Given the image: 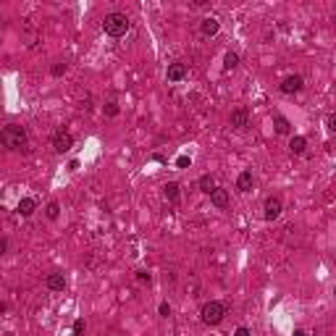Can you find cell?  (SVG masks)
<instances>
[{
  "instance_id": "cell-1",
  "label": "cell",
  "mask_w": 336,
  "mask_h": 336,
  "mask_svg": "<svg viewBox=\"0 0 336 336\" xmlns=\"http://www.w3.org/2000/svg\"><path fill=\"white\" fill-rule=\"evenodd\" d=\"M3 145H6L8 150H13V152L27 150V145H29L27 129H24V126H18V124H8V126H3Z\"/></svg>"
},
{
  "instance_id": "cell-2",
  "label": "cell",
  "mask_w": 336,
  "mask_h": 336,
  "mask_svg": "<svg viewBox=\"0 0 336 336\" xmlns=\"http://www.w3.org/2000/svg\"><path fill=\"white\" fill-rule=\"evenodd\" d=\"M226 312H229V305H226V302L210 300V302L203 305V310H200V321H203L205 326H218V323H223Z\"/></svg>"
},
{
  "instance_id": "cell-3",
  "label": "cell",
  "mask_w": 336,
  "mask_h": 336,
  "mask_svg": "<svg viewBox=\"0 0 336 336\" xmlns=\"http://www.w3.org/2000/svg\"><path fill=\"white\" fill-rule=\"evenodd\" d=\"M103 29H105L108 37H124V34L131 29V21H129L126 13L113 11V13H108V16L103 18Z\"/></svg>"
},
{
  "instance_id": "cell-4",
  "label": "cell",
  "mask_w": 336,
  "mask_h": 336,
  "mask_svg": "<svg viewBox=\"0 0 336 336\" xmlns=\"http://www.w3.org/2000/svg\"><path fill=\"white\" fill-rule=\"evenodd\" d=\"M74 147V137H71V131L69 129H55L53 131V150L55 152H69Z\"/></svg>"
},
{
  "instance_id": "cell-5",
  "label": "cell",
  "mask_w": 336,
  "mask_h": 336,
  "mask_svg": "<svg viewBox=\"0 0 336 336\" xmlns=\"http://www.w3.org/2000/svg\"><path fill=\"white\" fill-rule=\"evenodd\" d=\"M284 210V203H281V197L279 194H271V197H265V203H263V218L265 221H276Z\"/></svg>"
},
{
  "instance_id": "cell-6",
  "label": "cell",
  "mask_w": 336,
  "mask_h": 336,
  "mask_svg": "<svg viewBox=\"0 0 336 336\" xmlns=\"http://www.w3.org/2000/svg\"><path fill=\"white\" fill-rule=\"evenodd\" d=\"M302 87H305V79L300 76V74H289V76H284V82L279 84V89L284 95H297V92H302Z\"/></svg>"
},
{
  "instance_id": "cell-7",
  "label": "cell",
  "mask_w": 336,
  "mask_h": 336,
  "mask_svg": "<svg viewBox=\"0 0 336 336\" xmlns=\"http://www.w3.org/2000/svg\"><path fill=\"white\" fill-rule=\"evenodd\" d=\"M229 124L234 129H247L250 126V110L247 108H234L231 116H229Z\"/></svg>"
},
{
  "instance_id": "cell-8",
  "label": "cell",
  "mask_w": 336,
  "mask_h": 336,
  "mask_svg": "<svg viewBox=\"0 0 336 336\" xmlns=\"http://www.w3.org/2000/svg\"><path fill=\"white\" fill-rule=\"evenodd\" d=\"M200 32H203V37H215L221 32V21L215 16H205L200 18Z\"/></svg>"
},
{
  "instance_id": "cell-9",
  "label": "cell",
  "mask_w": 336,
  "mask_h": 336,
  "mask_svg": "<svg viewBox=\"0 0 336 336\" xmlns=\"http://www.w3.org/2000/svg\"><path fill=\"white\" fill-rule=\"evenodd\" d=\"M34 210H37V200H34V197H21V200H18L16 213H18L21 218H32Z\"/></svg>"
},
{
  "instance_id": "cell-10",
  "label": "cell",
  "mask_w": 336,
  "mask_h": 336,
  "mask_svg": "<svg viewBox=\"0 0 336 336\" xmlns=\"http://www.w3.org/2000/svg\"><path fill=\"white\" fill-rule=\"evenodd\" d=\"M184 76H187V66L184 63H179V61L168 63V69H166V79L168 82H182Z\"/></svg>"
},
{
  "instance_id": "cell-11",
  "label": "cell",
  "mask_w": 336,
  "mask_h": 336,
  "mask_svg": "<svg viewBox=\"0 0 336 336\" xmlns=\"http://www.w3.org/2000/svg\"><path fill=\"white\" fill-rule=\"evenodd\" d=\"M45 286H48L50 292H63V289H66V276L61 271H53V273H48V279H45Z\"/></svg>"
},
{
  "instance_id": "cell-12",
  "label": "cell",
  "mask_w": 336,
  "mask_h": 336,
  "mask_svg": "<svg viewBox=\"0 0 336 336\" xmlns=\"http://www.w3.org/2000/svg\"><path fill=\"white\" fill-rule=\"evenodd\" d=\"M210 205H213V208H218V210L229 208V192L223 189V187H215V189H213V194H210Z\"/></svg>"
},
{
  "instance_id": "cell-13",
  "label": "cell",
  "mask_w": 336,
  "mask_h": 336,
  "mask_svg": "<svg viewBox=\"0 0 336 336\" xmlns=\"http://www.w3.org/2000/svg\"><path fill=\"white\" fill-rule=\"evenodd\" d=\"M252 184H255V176H252V171H242V173L236 176V189H239L242 194H247V192L252 189Z\"/></svg>"
},
{
  "instance_id": "cell-14",
  "label": "cell",
  "mask_w": 336,
  "mask_h": 336,
  "mask_svg": "<svg viewBox=\"0 0 336 336\" xmlns=\"http://www.w3.org/2000/svg\"><path fill=\"white\" fill-rule=\"evenodd\" d=\"M273 129H276V134H281V137H289V134H292V121H289L286 116H281V113H276L273 116Z\"/></svg>"
},
{
  "instance_id": "cell-15",
  "label": "cell",
  "mask_w": 336,
  "mask_h": 336,
  "mask_svg": "<svg viewBox=\"0 0 336 336\" xmlns=\"http://www.w3.org/2000/svg\"><path fill=\"white\" fill-rule=\"evenodd\" d=\"M305 150H307V140L302 137V134H294V137L289 140V152H292V155H305Z\"/></svg>"
},
{
  "instance_id": "cell-16",
  "label": "cell",
  "mask_w": 336,
  "mask_h": 336,
  "mask_svg": "<svg viewBox=\"0 0 336 336\" xmlns=\"http://www.w3.org/2000/svg\"><path fill=\"white\" fill-rule=\"evenodd\" d=\"M197 187H200V192H203V194H213V189H215V179L210 176V173H203V176H200L197 179Z\"/></svg>"
},
{
  "instance_id": "cell-17",
  "label": "cell",
  "mask_w": 336,
  "mask_h": 336,
  "mask_svg": "<svg viewBox=\"0 0 336 336\" xmlns=\"http://www.w3.org/2000/svg\"><path fill=\"white\" fill-rule=\"evenodd\" d=\"M163 197L168 200V203H179V197H182V189H179V184H176V182L163 184Z\"/></svg>"
},
{
  "instance_id": "cell-18",
  "label": "cell",
  "mask_w": 336,
  "mask_h": 336,
  "mask_svg": "<svg viewBox=\"0 0 336 336\" xmlns=\"http://www.w3.org/2000/svg\"><path fill=\"white\" fill-rule=\"evenodd\" d=\"M236 66H239V53H236V50H229L226 55H223V69H226V71H234Z\"/></svg>"
},
{
  "instance_id": "cell-19",
  "label": "cell",
  "mask_w": 336,
  "mask_h": 336,
  "mask_svg": "<svg viewBox=\"0 0 336 336\" xmlns=\"http://www.w3.org/2000/svg\"><path fill=\"white\" fill-rule=\"evenodd\" d=\"M45 215H48L50 221H58V215H61V203H58V200H50V203L45 205Z\"/></svg>"
},
{
  "instance_id": "cell-20",
  "label": "cell",
  "mask_w": 336,
  "mask_h": 336,
  "mask_svg": "<svg viewBox=\"0 0 336 336\" xmlns=\"http://www.w3.org/2000/svg\"><path fill=\"white\" fill-rule=\"evenodd\" d=\"M66 69H69V66H66V61H55V63L50 66V74H53V76H63Z\"/></svg>"
},
{
  "instance_id": "cell-21",
  "label": "cell",
  "mask_w": 336,
  "mask_h": 336,
  "mask_svg": "<svg viewBox=\"0 0 336 336\" xmlns=\"http://www.w3.org/2000/svg\"><path fill=\"white\" fill-rule=\"evenodd\" d=\"M118 110H121V108H118V103H116V100H108V103H105V116L116 118V116H118Z\"/></svg>"
},
{
  "instance_id": "cell-22",
  "label": "cell",
  "mask_w": 336,
  "mask_h": 336,
  "mask_svg": "<svg viewBox=\"0 0 336 336\" xmlns=\"http://www.w3.org/2000/svg\"><path fill=\"white\" fill-rule=\"evenodd\" d=\"M71 328H74V336H84V331H87V323H84V318H76Z\"/></svg>"
},
{
  "instance_id": "cell-23",
  "label": "cell",
  "mask_w": 336,
  "mask_h": 336,
  "mask_svg": "<svg viewBox=\"0 0 336 336\" xmlns=\"http://www.w3.org/2000/svg\"><path fill=\"white\" fill-rule=\"evenodd\" d=\"M158 315H161V318H168V315H171V305H168V302H161V305H158Z\"/></svg>"
},
{
  "instance_id": "cell-24",
  "label": "cell",
  "mask_w": 336,
  "mask_h": 336,
  "mask_svg": "<svg viewBox=\"0 0 336 336\" xmlns=\"http://www.w3.org/2000/svg\"><path fill=\"white\" fill-rule=\"evenodd\" d=\"M326 129H328L331 134H336V113H328V118H326Z\"/></svg>"
},
{
  "instance_id": "cell-25",
  "label": "cell",
  "mask_w": 336,
  "mask_h": 336,
  "mask_svg": "<svg viewBox=\"0 0 336 336\" xmlns=\"http://www.w3.org/2000/svg\"><path fill=\"white\" fill-rule=\"evenodd\" d=\"M176 166H179V168H187V166H192V158H187V155H179Z\"/></svg>"
},
{
  "instance_id": "cell-26",
  "label": "cell",
  "mask_w": 336,
  "mask_h": 336,
  "mask_svg": "<svg viewBox=\"0 0 336 336\" xmlns=\"http://www.w3.org/2000/svg\"><path fill=\"white\" fill-rule=\"evenodd\" d=\"M137 281H140V284H150V281H152V276H150L147 271H137Z\"/></svg>"
},
{
  "instance_id": "cell-27",
  "label": "cell",
  "mask_w": 336,
  "mask_h": 336,
  "mask_svg": "<svg viewBox=\"0 0 336 336\" xmlns=\"http://www.w3.org/2000/svg\"><path fill=\"white\" fill-rule=\"evenodd\" d=\"M234 336H250V328H247V326H239V328L234 331Z\"/></svg>"
},
{
  "instance_id": "cell-28",
  "label": "cell",
  "mask_w": 336,
  "mask_h": 336,
  "mask_svg": "<svg viewBox=\"0 0 336 336\" xmlns=\"http://www.w3.org/2000/svg\"><path fill=\"white\" fill-rule=\"evenodd\" d=\"M0 252H3V255L8 252V236H3V239H0Z\"/></svg>"
},
{
  "instance_id": "cell-29",
  "label": "cell",
  "mask_w": 336,
  "mask_h": 336,
  "mask_svg": "<svg viewBox=\"0 0 336 336\" xmlns=\"http://www.w3.org/2000/svg\"><path fill=\"white\" fill-rule=\"evenodd\" d=\"M292 336H307V333H305L302 328H294V333H292Z\"/></svg>"
},
{
  "instance_id": "cell-30",
  "label": "cell",
  "mask_w": 336,
  "mask_h": 336,
  "mask_svg": "<svg viewBox=\"0 0 336 336\" xmlns=\"http://www.w3.org/2000/svg\"><path fill=\"white\" fill-rule=\"evenodd\" d=\"M333 300H336V286H333Z\"/></svg>"
}]
</instances>
